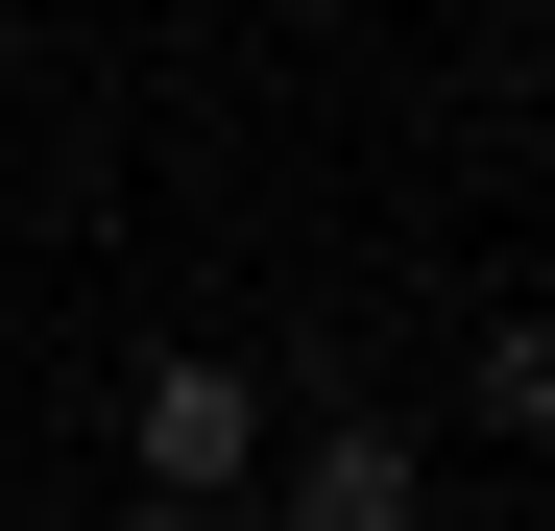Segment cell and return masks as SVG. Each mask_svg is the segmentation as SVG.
<instances>
[{
    "label": "cell",
    "instance_id": "obj_3",
    "mask_svg": "<svg viewBox=\"0 0 555 531\" xmlns=\"http://www.w3.org/2000/svg\"><path fill=\"white\" fill-rule=\"evenodd\" d=\"M459 387H483V435L555 459V314H483V363H459Z\"/></svg>",
    "mask_w": 555,
    "mask_h": 531
},
{
    "label": "cell",
    "instance_id": "obj_2",
    "mask_svg": "<svg viewBox=\"0 0 555 531\" xmlns=\"http://www.w3.org/2000/svg\"><path fill=\"white\" fill-rule=\"evenodd\" d=\"M411 507H435V459H411L387 411H291L266 483H242V531H411Z\"/></svg>",
    "mask_w": 555,
    "mask_h": 531
},
{
    "label": "cell",
    "instance_id": "obj_1",
    "mask_svg": "<svg viewBox=\"0 0 555 531\" xmlns=\"http://www.w3.org/2000/svg\"><path fill=\"white\" fill-rule=\"evenodd\" d=\"M266 435H291V411H266V363H218V338H169V363L121 387L145 507H242V483H266Z\"/></svg>",
    "mask_w": 555,
    "mask_h": 531
},
{
    "label": "cell",
    "instance_id": "obj_5",
    "mask_svg": "<svg viewBox=\"0 0 555 531\" xmlns=\"http://www.w3.org/2000/svg\"><path fill=\"white\" fill-rule=\"evenodd\" d=\"M266 25H362V0H266Z\"/></svg>",
    "mask_w": 555,
    "mask_h": 531
},
{
    "label": "cell",
    "instance_id": "obj_4",
    "mask_svg": "<svg viewBox=\"0 0 555 531\" xmlns=\"http://www.w3.org/2000/svg\"><path fill=\"white\" fill-rule=\"evenodd\" d=\"M121 531H242V507H121Z\"/></svg>",
    "mask_w": 555,
    "mask_h": 531
}]
</instances>
